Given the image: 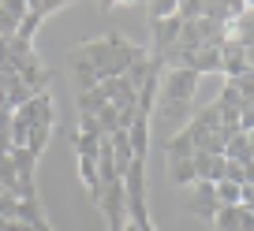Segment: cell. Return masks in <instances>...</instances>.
<instances>
[{
	"label": "cell",
	"mask_w": 254,
	"mask_h": 231,
	"mask_svg": "<svg viewBox=\"0 0 254 231\" xmlns=\"http://www.w3.org/2000/svg\"><path fill=\"white\" fill-rule=\"evenodd\" d=\"M194 93H198V75L187 71V67H165L161 71L153 116L172 120V123H187L194 116Z\"/></svg>",
	"instance_id": "2"
},
{
	"label": "cell",
	"mask_w": 254,
	"mask_h": 231,
	"mask_svg": "<svg viewBox=\"0 0 254 231\" xmlns=\"http://www.w3.org/2000/svg\"><path fill=\"white\" fill-rule=\"evenodd\" d=\"M15 194H8V190H4V194H0V220H11V216H15Z\"/></svg>",
	"instance_id": "19"
},
{
	"label": "cell",
	"mask_w": 254,
	"mask_h": 231,
	"mask_svg": "<svg viewBox=\"0 0 254 231\" xmlns=\"http://www.w3.org/2000/svg\"><path fill=\"white\" fill-rule=\"evenodd\" d=\"M0 231H8V220H0Z\"/></svg>",
	"instance_id": "20"
},
{
	"label": "cell",
	"mask_w": 254,
	"mask_h": 231,
	"mask_svg": "<svg viewBox=\"0 0 254 231\" xmlns=\"http://www.w3.org/2000/svg\"><path fill=\"white\" fill-rule=\"evenodd\" d=\"M0 183H4V190H15V164H11V157L8 153H4V157H0Z\"/></svg>",
	"instance_id": "18"
},
{
	"label": "cell",
	"mask_w": 254,
	"mask_h": 231,
	"mask_svg": "<svg viewBox=\"0 0 254 231\" xmlns=\"http://www.w3.org/2000/svg\"><path fill=\"white\" fill-rule=\"evenodd\" d=\"M190 186H194V190H190V198H187L183 209H187L190 216H198V220L209 224L213 213L221 209V205H217V194H213V183H190Z\"/></svg>",
	"instance_id": "7"
},
{
	"label": "cell",
	"mask_w": 254,
	"mask_h": 231,
	"mask_svg": "<svg viewBox=\"0 0 254 231\" xmlns=\"http://www.w3.org/2000/svg\"><path fill=\"white\" fill-rule=\"evenodd\" d=\"M213 194H217V205H239V186H236V183L217 179V183H213Z\"/></svg>",
	"instance_id": "16"
},
{
	"label": "cell",
	"mask_w": 254,
	"mask_h": 231,
	"mask_svg": "<svg viewBox=\"0 0 254 231\" xmlns=\"http://www.w3.org/2000/svg\"><path fill=\"white\" fill-rule=\"evenodd\" d=\"M15 116L26 123V127H56V104H53V93H34L23 108H15Z\"/></svg>",
	"instance_id": "4"
},
{
	"label": "cell",
	"mask_w": 254,
	"mask_h": 231,
	"mask_svg": "<svg viewBox=\"0 0 254 231\" xmlns=\"http://www.w3.org/2000/svg\"><path fill=\"white\" fill-rule=\"evenodd\" d=\"M251 142H254V138H251V135H243V131H239V135L232 138L228 145H224V160H236V164L251 168Z\"/></svg>",
	"instance_id": "12"
},
{
	"label": "cell",
	"mask_w": 254,
	"mask_h": 231,
	"mask_svg": "<svg viewBox=\"0 0 254 231\" xmlns=\"http://www.w3.org/2000/svg\"><path fill=\"white\" fill-rule=\"evenodd\" d=\"M183 67L194 71L198 79L202 75H221V52H217V48H198V52H190L187 60H183Z\"/></svg>",
	"instance_id": "9"
},
{
	"label": "cell",
	"mask_w": 254,
	"mask_h": 231,
	"mask_svg": "<svg viewBox=\"0 0 254 231\" xmlns=\"http://www.w3.org/2000/svg\"><path fill=\"white\" fill-rule=\"evenodd\" d=\"M168 176H172V183H176V186H190V183H198V179H194V168H190V157H183V160H168Z\"/></svg>",
	"instance_id": "13"
},
{
	"label": "cell",
	"mask_w": 254,
	"mask_h": 231,
	"mask_svg": "<svg viewBox=\"0 0 254 231\" xmlns=\"http://www.w3.org/2000/svg\"><path fill=\"white\" fill-rule=\"evenodd\" d=\"M49 138H53V127H30L26 131V149L34 153V157H41L49 145Z\"/></svg>",
	"instance_id": "14"
},
{
	"label": "cell",
	"mask_w": 254,
	"mask_h": 231,
	"mask_svg": "<svg viewBox=\"0 0 254 231\" xmlns=\"http://www.w3.org/2000/svg\"><path fill=\"white\" fill-rule=\"evenodd\" d=\"M97 209L105 213V224L109 231H120L127 224V198H124V183H105L101 186V198H97Z\"/></svg>",
	"instance_id": "3"
},
{
	"label": "cell",
	"mask_w": 254,
	"mask_h": 231,
	"mask_svg": "<svg viewBox=\"0 0 254 231\" xmlns=\"http://www.w3.org/2000/svg\"><path fill=\"white\" fill-rule=\"evenodd\" d=\"M71 145H75V157H97L101 138H86V135H79V131H71Z\"/></svg>",
	"instance_id": "15"
},
{
	"label": "cell",
	"mask_w": 254,
	"mask_h": 231,
	"mask_svg": "<svg viewBox=\"0 0 254 231\" xmlns=\"http://www.w3.org/2000/svg\"><path fill=\"white\" fill-rule=\"evenodd\" d=\"M209 224H213L217 231H254V209H247V205H221Z\"/></svg>",
	"instance_id": "6"
},
{
	"label": "cell",
	"mask_w": 254,
	"mask_h": 231,
	"mask_svg": "<svg viewBox=\"0 0 254 231\" xmlns=\"http://www.w3.org/2000/svg\"><path fill=\"white\" fill-rule=\"evenodd\" d=\"M56 11H64V4H60V0H53V4H26L23 26L15 30V38L23 41V45H34V34H38V26L45 23L49 15H56Z\"/></svg>",
	"instance_id": "5"
},
{
	"label": "cell",
	"mask_w": 254,
	"mask_h": 231,
	"mask_svg": "<svg viewBox=\"0 0 254 231\" xmlns=\"http://www.w3.org/2000/svg\"><path fill=\"white\" fill-rule=\"evenodd\" d=\"M150 23H161V19H172L176 15V0H153L150 8Z\"/></svg>",
	"instance_id": "17"
},
{
	"label": "cell",
	"mask_w": 254,
	"mask_h": 231,
	"mask_svg": "<svg viewBox=\"0 0 254 231\" xmlns=\"http://www.w3.org/2000/svg\"><path fill=\"white\" fill-rule=\"evenodd\" d=\"M71 71H75V93H86V90H94L97 82H101L94 67H90L82 56H75V52H71Z\"/></svg>",
	"instance_id": "11"
},
{
	"label": "cell",
	"mask_w": 254,
	"mask_h": 231,
	"mask_svg": "<svg viewBox=\"0 0 254 231\" xmlns=\"http://www.w3.org/2000/svg\"><path fill=\"white\" fill-rule=\"evenodd\" d=\"M26 0H0V38H15V30L23 26Z\"/></svg>",
	"instance_id": "8"
},
{
	"label": "cell",
	"mask_w": 254,
	"mask_h": 231,
	"mask_svg": "<svg viewBox=\"0 0 254 231\" xmlns=\"http://www.w3.org/2000/svg\"><path fill=\"white\" fill-rule=\"evenodd\" d=\"M127 142H131L135 160H146V157H150V116H135V123L127 127Z\"/></svg>",
	"instance_id": "10"
},
{
	"label": "cell",
	"mask_w": 254,
	"mask_h": 231,
	"mask_svg": "<svg viewBox=\"0 0 254 231\" xmlns=\"http://www.w3.org/2000/svg\"><path fill=\"white\" fill-rule=\"evenodd\" d=\"M75 56H82V60L97 71V79L105 82V79H120V75L135 64V60H142V56H146V48L142 45H131L124 34L109 30L105 38L82 41V45L75 48Z\"/></svg>",
	"instance_id": "1"
}]
</instances>
